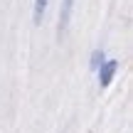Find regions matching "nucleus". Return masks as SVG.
Returning a JSON list of instances; mask_svg holds the SVG:
<instances>
[{
	"label": "nucleus",
	"instance_id": "3",
	"mask_svg": "<svg viewBox=\"0 0 133 133\" xmlns=\"http://www.w3.org/2000/svg\"><path fill=\"white\" fill-rule=\"evenodd\" d=\"M44 8H47V0H37L35 3V22H42V15H44Z\"/></svg>",
	"mask_w": 133,
	"mask_h": 133
},
{
	"label": "nucleus",
	"instance_id": "2",
	"mask_svg": "<svg viewBox=\"0 0 133 133\" xmlns=\"http://www.w3.org/2000/svg\"><path fill=\"white\" fill-rule=\"evenodd\" d=\"M71 5L74 0H64V8H62V20H59V35L66 30V22H69V12H71Z\"/></svg>",
	"mask_w": 133,
	"mask_h": 133
},
{
	"label": "nucleus",
	"instance_id": "1",
	"mask_svg": "<svg viewBox=\"0 0 133 133\" xmlns=\"http://www.w3.org/2000/svg\"><path fill=\"white\" fill-rule=\"evenodd\" d=\"M116 69H118V62H106L104 66H101V74H99V84L101 86H109L111 79H114Z\"/></svg>",
	"mask_w": 133,
	"mask_h": 133
},
{
	"label": "nucleus",
	"instance_id": "4",
	"mask_svg": "<svg viewBox=\"0 0 133 133\" xmlns=\"http://www.w3.org/2000/svg\"><path fill=\"white\" fill-rule=\"evenodd\" d=\"M99 64H104V54H101V52H94V57H91V66L96 69Z\"/></svg>",
	"mask_w": 133,
	"mask_h": 133
}]
</instances>
